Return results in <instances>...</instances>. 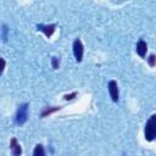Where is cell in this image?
<instances>
[{"label": "cell", "mask_w": 156, "mask_h": 156, "mask_svg": "<svg viewBox=\"0 0 156 156\" xmlns=\"http://www.w3.org/2000/svg\"><path fill=\"white\" fill-rule=\"evenodd\" d=\"M146 50H147V46H146V43L144 40H139L138 44H136V52L139 56L144 57L146 55Z\"/></svg>", "instance_id": "6"}, {"label": "cell", "mask_w": 156, "mask_h": 156, "mask_svg": "<svg viewBox=\"0 0 156 156\" xmlns=\"http://www.w3.org/2000/svg\"><path fill=\"white\" fill-rule=\"evenodd\" d=\"M6 32H7V28H6V26L4 24V26H2V39H4V41H6Z\"/></svg>", "instance_id": "12"}, {"label": "cell", "mask_w": 156, "mask_h": 156, "mask_svg": "<svg viewBox=\"0 0 156 156\" xmlns=\"http://www.w3.org/2000/svg\"><path fill=\"white\" fill-rule=\"evenodd\" d=\"M83 44L79 39H76L74 43H73V54H74V57L77 60V62H80L82 58H83Z\"/></svg>", "instance_id": "3"}, {"label": "cell", "mask_w": 156, "mask_h": 156, "mask_svg": "<svg viewBox=\"0 0 156 156\" xmlns=\"http://www.w3.org/2000/svg\"><path fill=\"white\" fill-rule=\"evenodd\" d=\"M51 65H52V68H54V69L58 68V58H57V57H52V60H51Z\"/></svg>", "instance_id": "9"}, {"label": "cell", "mask_w": 156, "mask_h": 156, "mask_svg": "<svg viewBox=\"0 0 156 156\" xmlns=\"http://www.w3.org/2000/svg\"><path fill=\"white\" fill-rule=\"evenodd\" d=\"M33 155L34 156H44L45 155V151H44L43 146L41 145H37L35 149H34V151H33Z\"/></svg>", "instance_id": "8"}, {"label": "cell", "mask_w": 156, "mask_h": 156, "mask_svg": "<svg viewBox=\"0 0 156 156\" xmlns=\"http://www.w3.org/2000/svg\"><path fill=\"white\" fill-rule=\"evenodd\" d=\"M60 107H54V108H48L46 111H44L43 113H41V116L44 117V116H46V115H50L51 112H54V111H56V110H58Z\"/></svg>", "instance_id": "10"}, {"label": "cell", "mask_w": 156, "mask_h": 156, "mask_svg": "<svg viewBox=\"0 0 156 156\" xmlns=\"http://www.w3.org/2000/svg\"><path fill=\"white\" fill-rule=\"evenodd\" d=\"M38 29H39L40 32H43V33L49 38V37H51L52 33L55 32V24H49V26H41V24H39V26H38Z\"/></svg>", "instance_id": "5"}, {"label": "cell", "mask_w": 156, "mask_h": 156, "mask_svg": "<svg viewBox=\"0 0 156 156\" xmlns=\"http://www.w3.org/2000/svg\"><path fill=\"white\" fill-rule=\"evenodd\" d=\"M76 95H77V93H72V94H69V95H65V100H72Z\"/></svg>", "instance_id": "13"}, {"label": "cell", "mask_w": 156, "mask_h": 156, "mask_svg": "<svg viewBox=\"0 0 156 156\" xmlns=\"http://www.w3.org/2000/svg\"><path fill=\"white\" fill-rule=\"evenodd\" d=\"M156 136V115H152L145 126V139L151 141Z\"/></svg>", "instance_id": "1"}, {"label": "cell", "mask_w": 156, "mask_h": 156, "mask_svg": "<svg viewBox=\"0 0 156 156\" xmlns=\"http://www.w3.org/2000/svg\"><path fill=\"white\" fill-rule=\"evenodd\" d=\"M155 61H156L155 55H150V56H149V65H150L151 67H154V66H155Z\"/></svg>", "instance_id": "11"}, {"label": "cell", "mask_w": 156, "mask_h": 156, "mask_svg": "<svg viewBox=\"0 0 156 156\" xmlns=\"http://www.w3.org/2000/svg\"><path fill=\"white\" fill-rule=\"evenodd\" d=\"M28 117V104H23L20 106V108L17 110L16 113V122L18 124H23L27 121Z\"/></svg>", "instance_id": "2"}, {"label": "cell", "mask_w": 156, "mask_h": 156, "mask_svg": "<svg viewBox=\"0 0 156 156\" xmlns=\"http://www.w3.org/2000/svg\"><path fill=\"white\" fill-rule=\"evenodd\" d=\"M10 147H11V151H12V154L13 155H21V152H22V150H21V146H20V144L17 143V140L15 139V138H12L11 139V141H10Z\"/></svg>", "instance_id": "7"}, {"label": "cell", "mask_w": 156, "mask_h": 156, "mask_svg": "<svg viewBox=\"0 0 156 156\" xmlns=\"http://www.w3.org/2000/svg\"><path fill=\"white\" fill-rule=\"evenodd\" d=\"M108 93L112 99V101H118V85L115 80H110L108 82Z\"/></svg>", "instance_id": "4"}]
</instances>
